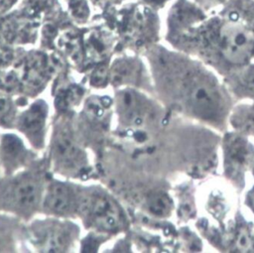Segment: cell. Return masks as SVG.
<instances>
[{
  "label": "cell",
  "mask_w": 254,
  "mask_h": 253,
  "mask_svg": "<svg viewBox=\"0 0 254 253\" xmlns=\"http://www.w3.org/2000/svg\"><path fill=\"white\" fill-rule=\"evenodd\" d=\"M229 145L227 147V160L229 161V166L233 169H240L245 163L248 157L247 145L246 142L241 138L233 137L229 141Z\"/></svg>",
  "instance_id": "obj_12"
},
{
  "label": "cell",
  "mask_w": 254,
  "mask_h": 253,
  "mask_svg": "<svg viewBox=\"0 0 254 253\" xmlns=\"http://www.w3.org/2000/svg\"><path fill=\"white\" fill-rule=\"evenodd\" d=\"M71 10L73 12V15L77 18H83L86 17L87 14V6L83 0H74L71 4Z\"/></svg>",
  "instance_id": "obj_16"
},
{
  "label": "cell",
  "mask_w": 254,
  "mask_h": 253,
  "mask_svg": "<svg viewBox=\"0 0 254 253\" xmlns=\"http://www.w3.org/2000/svg\"><path fill=\"white\" fill-rule=\"evenodd\" d=\"M239 88L249 95H254V65L245 70L239 79Z\"/></svg>",
  "instance_id": "obj_14"
},
{
  "label": "cell",
  "mask_w": 254,
  "mask_h": 253,
  "mask_svg": "<svg viewBox=\"0 0 254 253\" xmlns=\"http://www.w3.org/2000/svg\"><path fill=\"white\" fill-rule=\"evenodd\" d=\"M218 46L227 61L232 63H243L253 52L254 36L243 25L228 23L220 29Z\"/></svg>",
  "instance_id": "obj_8"
},
{
  "label": "cell",
  "mask_w": 254,
  "mask_h": 253,
  "mask_svg": "<svg viewBox=\"0 0 254 253\" xmlns=\"http://www.w3.org/2000/svg\"><path fill=\"white\" fill-rule=\"evenodd\" d=\"M235 243L236 247L239 248L241 251H248L249 248L253 245V239L247 227L242 226L237 230Z\"/></svg>",
  "instance_id": "obj_15"
},
{
  "label": "cell",
  "mask_w": 254,
  "mask_h": 253,
  "mask_svg": "<svg viewBox=\"0 0 254 253\" xmlns=\"http://www.w3.org/2000/svg\"><path fill=\"white\" fill-rule=\"evenodd\" d=\"M160 90L187 112L211 123L223 122L227 113L226 94L207 74L188 67L159 63Z\"/></svg>",
  "instance_id": "obj_1"
},
{
  "label": "cell",
  "mask_w": 254,
  "mask_h": 253,
  "mask_svg": "<svg viewBox=\"0 0 254 253\" xmlns=\"http://www.w3.org/2000/svg\"><path fill=\"white\" fill-rule=\"evenodd\" d=\"M47 183L39 170L19 171L0 183V210L29 218L42 206Z\"/></svg>",
  "instance_id": "obj_2"
},
{
  "label": "cell",
  "mask_w": 254,
  "mask_h": 253,
  "mask_svg": "<svg viewBox=\"0 0 254 253\" xmlns=\"http://www.w3.org/2000/svg\"><path fill=\"white\" fill-rule=\"evenodd\" d=\"M138 63L129 58H121L114 62L110 68V80L113 85L121 86L134 84L139 77Z\"/></svg>",
  "instance_id": "obj_11"
},
{
  "label": "cell",
  "mask_w": 254,
  "mask_h": 253,
  "mask_svg": "<svg viewBox=\"0 0 254 253\" xmlns=\"http://www.w3.org/2000/svg\"><path fill=\"white\" fill-rule=\"evenodd\" d=\"M51 157L55 169L64 175H76L86 167V157L75 141L69 126L59 124L51 143Z\"/></svg>",
  "instance_id": "obj_5"
},
{
  "label": "cell",
  "mask_w": 254,
  "mask_h": 253,
  "mask_svg": "<svg viewBox=\"0 0 254 253\" xmlns=\"http://www.w3.org/2000/svg\"><path fill=\"white\" fill-rule=\"evenodd\" d=\"M2 45V38H1V35H0V46Z\"/></svg>",
  "instance_id": "obj_22"
},
{
  "label": "cell",
  "mask_w": 254,
  "mask_h": 253,
  "mask_svg": "<svg viewBox=\"0 0 254 253\" xmlns=\"http://www.w3.org/2000/svg\"><path fill=\"white\" fill-rule=\"evenodd\" d=\"M48 108L45 101L38 100L23 111L18 119V129L35 148H41L45 140Z\"/></svg>",
  "instance_id": "obj_9"
},
{
  "label": "cell",
  "mask_w": 254,
  "mask_h": 253,
  "mask_svg": "<svg viewBox=\"0 0 254 253\" xmlns=\"http://www.w3.org/2000/svg\"><path fill=\"white\" fill-rule=\"evenodd\" d=\"M0 160L7 176L21 171L29 161V152L14 134H6L0 142Z\"/></svg>",
  "instance_id": "obj_10"
},
{
  "label": "cell",
  "mask_w": 254,
  "mask_h": 253,
  "mask_svg": "<svg viewBox=\"0 0 254 253\" xmlns=\"http://www.w3.org/2000/svg\"><path fill=\"white\" fill-rule=\"evenodd\" d=\"M3 56H5V55L4 54H0V64H2L5 62V57H3Z\"/></svg>",
  "instance_id": "obj_19"
},
{
  "label": "cell",
  "mask_w": 254,
  "mask_h": 253,
  "mask_svg": "<svg viewBox=\"0 0 254 253\" xmlns=\"http://www.w3.org/2000/svg\"><path fill=\"white\" fill-rule=\"evenodd\" d=\"M16 0H0V12L9 9Z\"/></svg>",
  "instance_id": "obj_17"
},
{
  "label": "cell",
  "mask_w": 254,
  "mask_h": 253,
  "mask_svg": "<svg viewBox=\"0 0 254 253\" xmlns=\"http://www.w3.org/2000/svg\"><path fill=\"white\" fill-rule=\"evenodd\" d=\"M81 187L53 180L46 185L41 209L49 216L71 218L77 216Z\"/></svg>",
  "instance_id": "obj_6"
},
{
  "label": "cell",
  "mask_w": 254,
  "mask_h": 253,
  "mask_svg": "<svg viewBox=\"0 0 254 253\" xmlns=\"http://www.w3.org/2000/svg\"><path fill=\"white\" fill-rule=\"evenodd\" d=\"M78 227L68 218L50 216L34 221L28 230L31 243L39 251L65 252L75 243Z\"/></svg>",
  "instance_id": "obj_4"
},
{
  "label": "cell",
  "mask_w": 254,
  "mask_h": 253,
  "mask_svg": "<svg viewBox=\"0 0 254 253\" xmlns=\"http://www.w3.org/2000/svg\"><path fill=\"white\" fill-rule=\"evenodd\" d=\"M248 200H249V205L254 211V190L249 193L248 195Z\"/></svg>",
  "instance_id": "obj_18"
},
{
  "label": "cell",
  "mask_w": 254,
  "mask_h": 253,
  "mask_svg": "<svg viewBox=\"0 0 254 253\" xmlns=\"http://www.w3.org/2000/svg\"><path fill=\"white\" fill-rule=\"evenodd\" d=\"M77 217L86 228L100 234L123 231L128 222L119 202L99 187L81 188Z\"/></svg>",
  "instance_id": "obj_3"
},
{
  "label": "cell",
  "mask_w": 254,
  "mask_h": 253,
  "mask_svg": "<svg viewBox=\"0 0 254 253\" xmlns=\"http://www.w3.org/2000/svg\"><path fill=\"white\" fill-rule=\"evenodd\" d=\"M208 1H214V2H221L222 0H208Z\"/></svg>",
  "instance_id": "obj_21"
},
{
  "label": "cell",
  "mask_w": 254,
  "mask_h": 253,
  "mask_svg": "<svg viewBox=\"0 0 254 253\" xmlns=\"http://www.w3.org/2000/svg\"><path fill=\"white\" fill-rule=\"evenodd\" d=\"M94 1H96V2H98V3H105V2H107L108 0H94Z\"/></svg>",
  "instance_id": "obj_20"
},
{
  "label": "cell",
  "mask_w": 254,
  "mask_h": 253,
  "mask_svg": "<svg viewBox=\"0 0 254 253\" xmlns=\"http://www.w3.org/2000/svg\"><path fill=\"white\" fill-rule=\"evenodd\" d=\"M115 110L118 119L131 128H143L157 114L153 103L133 87H124L116 93Z\"/></svg>",
  "instance_id": "obj_7"
},
{
  "label": "cell",
  "mask_w": 254,
  "mask_h": 253,
  "mask_svg": "<svg viewBox=\"0 0 254 253\" xmlns=\"http://www.w3.org/2000/svg\"><path fill=\"white\" fill-rule=\"evenodd\" d=\"M15 223L7 214H0V251H6L7 247L13 245Z\"/></svg>",
  "instance_id": "obj_13"
}]
</instances>
